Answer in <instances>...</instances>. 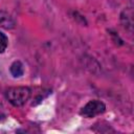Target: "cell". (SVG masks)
Masks as SVG:
<instances>
[{
  "mask_svg": "<svg viewBox=\"0 0 134 134\" xmlns=\"http://www.w3.org/2000/svg\"><path fill=\"white\" fill-rule=\"evenodd\" d=\"M105 111H106V105L98 99H93V100L88 102L81 109L80 113L84 117L90 118V117H94L96 115H99V114L104 113Z\"/></svg>",
  "mask_w": 134,
  "mask_h": 134,
  "instance_id": "7a4b0ae2",
  "label": "cell"
},
{
  "mask_svg": "<svg viewBox=\"0 0 134 134\" xmlns=\"http://www.w3.org/2000/svg\"><path fill=\"white\" fill-rule=\"evenodd\" d=\"M3 115H4V108H3L2 103L0 102V117H1V116H3Z\"/></svg>",
  "mask_w": 134,
  "mask_h": 134,
  "instance_id": "8992f818",
  "label": "cell"
},
{
  "mask_svg": "<svg viewBox=\"0 0 134 134\" xmlns=\"http://www.w3.org/2000/svg\"><path fill=\"white\" fill-rule=\"evenodd\" d=\"M15 26V20L10 14L5 10L0 9V27L3 28H13Z\"/></svg>",
  "mask_w": 134,
  "mask_h": 134,
  "instance_id": "3957f363",
  "label": "cell"
},
{
  "mask_svg": "<svg viewBox=\"0 0 134 134\" xmlns=\"http://www.w3.org/2000/svg\"><path fill=\"white\" fill-rule=\"evenodd\" d=\"M9 71H10V73H12L13 76L19 77V76L23 75V73H24V66H23V64L20 61H15L10 65Z\"/></svg>",
  "mask_w": 134,
  "mask_h": 134,
  "instance_id": "277c9868",
  "label": "cell"
},
{
  "mask_svg": "<svg viewBox=\"0 0 134 134\" xmlns=\"http://www.w3.org/2000/svg\"><path fill=\"white\" fill-rule=\"evenodd\" d=\"M8 45V39L5 34L0 31V53H3Z\"/></svg>",
  "mask_w": 134,
  "mask_h": 134,
  "instance_id": "5b68a950",
  "label": "cell"
},
{
  "mask_svg": "<svg viewBox=\"0 0 134 134\" xmlns=\"http://www.w3.org/2000/svg\"><path fill=\"white\" fill-rule=\"evenodd\" d=\"M30 97V89L25 86L12 87L6 91V98L15 107L23 106Z\"/></svg>",
  "mask_w": 134,
  "mask_h": 134,
  "instance_id": "6da1fadb",
  "label": "cell"
}]
</instances>
